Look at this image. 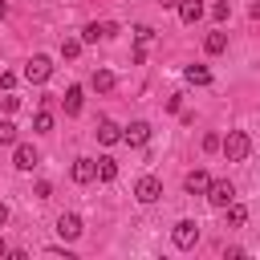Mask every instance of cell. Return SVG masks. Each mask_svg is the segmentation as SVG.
<instances>
[{
	"mask_svg": "<svg viewBox=\"0 0 260 260\" xmlns=\"http://www.w3.org/2000/svg\"><path fill=\"white\" fill-rule=\"evenodd\" d=\"M203 195H207V203H211V207H228V203L236 199V187L219 179V183H207V191H203Z\"/></svg>",
	"mask_w": 260,
	"mask_h": 260,
	"instance_id": "cell-5",
	"label": "cell"
},
{
	"mask_svg": "<svg viewBox=\"0 0 260 260\" xmlns=\"http://www.w3.org/2000/svg\"><path fill=\"white\" fill-rule=\"evenodd\" d=\"M219 150H223L228 162H244L248 150H252V138H248L244 130H228V138H219Z\"/></svg>",
	"mask_w": 260,
	"mask_h": 260,
	"instance_id": "cell-1",
	"label": "cell"
},
{
	"mask_svg": "<svg viewBox=\"0 0 260 260\" xmlns=\"http://www.w3.org/2000/svg\"><path fill=\"white\" fill-rule=\"evenodd\" d=\"M158 195H162V183H158L154 175H142V179L134 183V199H138V203H154Z\"/></svg>",
	"mask_w": 260,
	"mask_h": 260,
	"instance_id": "cell-4",
	"label": "cell"
},
{
	"mask_svg": "<svg viewBox=\"0 0 260 260\" xmlns=\"http://www.w3.org/2000/svg\"><path fill=\"white\" fill-rule=\"evenodd\" d=\"M203 49H207V53H223V49H228V32H207Z\"/></svg>",
	"mask_w": 260,
	"mask_h": 260,
	"instance_id": "cell-19",
	"label": "cell"
},
{
	"mask_svg": "<svg viewBox=\"0 0 260 260\" xmlns=\"http://www.w3.org/2000/svg\"><path fill=\"white\" fill-rule=\"evenodd\" d=\"M207 183H211V179H207V171H203V167H195V171L183 179V191H187V195H203V191H207Z\"/></svg>",
	"mask_w": 260,
	"mask_h": 260,
	"instance_id": "cell-11",
	"label": "cell"
},
{
	"mask_svg": "<svg viewBox=\"0 0 260 260\" xmlns=\"http://www.w3.org/2000/svg\"><path fill=\"white\" fill-rule=\"evenodd\" d=\"M4 256H8V244H4V240H0V260H4Z\"/></svg>",
	"mask_w": 260,
	"mask_h": 260,
	"instance_id": "cell-30",
	"label": "cell"
},
{
	"mask_svg": "<svg viewBox=\"0 0 260 260\" xmlns=\"http://www.w3.org/2000/svg\"><path fill=\"white\" fill-rule=\"evenodd\" d=\"M0 146H16V122H0Z\"/></svg>",
	"mask_w": 260,
	"mask_h": 260,
	"instance_id": "cell-20",
	"label": "cell"
},
{
	"mask_svg": "<svg viewBox=\"0 0 260 260\" xmlns=\"http://www.w3.org/2000/svg\"><path fill=\"white\" fill-rule=\"evenodd\" d=\"M134 37H138V45H146V41L154 37V28H150V24H138V28H134Z\"/></svg>",
	"mask_w": 260,
	"mask_h": 260,
	"instance_id": "cell-24",
	"label": "cell"
},
{
	"mask_svg": "<svg viewBox=\"0 0 260 260\" xmlns=\"http://www.w3.org/2000/svg\"><path fill=\"white\" fill-rule=\"evenodd\" d=\"M183 77H187V85H211V69L207 65H187Z\"/></svg>",
	"mask_w": 260,
	"mask_h": 260,
	"instance_id": "cell-15",
	"label": "cell"
},
{
	"mask_svg": "<svg viewBox=\"0 0 260 260\" xmlns=\"http://www.w3.org/2000/svg\"><path fill=\"white\" fill-rule=\"evenodd\" d=\"M195 244H199V223H195V219H179V223H175V248L187 252V248H195Z\"/></svg>",
	"mask_w": 260,
	"mask_h": 260,
	"instance_id": "cell-3",
	"label": "cell"
},
{
	"mask_svg": "<svg viewBox=\"0 0 260 260\" xmlns=\"http://www.w3.org/2000/svg\"><path fill=\"white\" fill-rule=\"evenodd\" d=\"M37 162H41V154H37L28 142H16V150H12V167H16V171H32Z\"/></svg>",
	"mask_w": 260,
	"mask_h": 260,
	"instance_id": "cell-8",
	"label": "cell"
},
{
	"mask_svg": "<svg viewBox=\"0 0 260 260\" xmlns=\"http://www.w3.org/2000/svg\"><path fill=\"white\" fill-rule=\"evenodd\" d=\"M81 232H85V228H81V215H77V211H61V215H57V236H61V240H77Z\"/></svg>",
	"mask_w": 260,
	"mask_h": 260,
	"instance_id": "cell-6",
	"label": "cell"
},
{
	"mask_svg": "<svg viewBox=\"0 0 260 260\" xmlns=\"http://www.w3.org/2000/svg\"><path fill=\"white\" fill-rule=\"evenodd\" d=\"M203 150H219V134H203Z\"/></svg>",
	"mask_w": 260,
	"mask_h": 260,
	"instance_id": "cell-26",
	"label": "cell"
},
{
	"mask_svg": "<svg viewBox=\"0 0 260 260\" xmlns=\"http://www.w3.org/2000/svg\"><path fill=\"white\" fill-rule=\"evenodd\" d=\"M49 73H53V61H49L45 53H32V57L24 61V81L41 85V81H49Z\"/></svg>",
	"mask_w": 260,
	"mask_h": 260,
	"instance_id": "cell-2",
	"label": "cell"
},
{
	"mask_svg": "<svg viewBox=\"0 0 260 260\" xmlns=\"http://www.w3.org/2000/svg\"><path fill=\"white\" fill-rule=\"evenodd\" d=\"M69 175H73V183H93V179H98V162H93V158H77Z\"/></svg>",
	"mask_w": 260,
	"mask_h": 260,
	"instance_id": "cell-10",
	"label": "cell"
},
{
	"mask_svg": "<svg viewBox=\"0 0 260 260\" xmlns=\"http://www.w3.org/2000/svg\"><path fill=\"white\" fill-rule=\"evenodd\" d=\"M211 16H215V20H228V16H232V4H228V0L211 4Z\"/></svg>",
	"mask_w": 260,
	"mask_h": 260,
	"instance_id": "cell-23",
	"label": "cell"
},
{
	"mask_svg": "<svg viewBox=\"0 0 260 260\" xmlns=\"http://www.w3.org/2000/svg\"><path fill=\"white\" fill-rule=\"evenodd\" d=\"M114 32H118V24H114V20H93V24H85V28H81V45H93V41L114 37Z\"/></svg>",
	"mask_w": 260,
	"mask_h": 260,
	"instance_id": "cell-7",
	"label": "cell"
},
{
	"mask_svg": "<svg viewBox=\"0 0 260 260\" xmlns=\"http://www.w3.org/2000/svg\"><path fill=\"white\" fill-rule=\"evenodd\" d=\"M4 223H8V207L0 203V228H4Z\"/></svg>",
	"mask_w": 260,
	"mask_h": 260,
	"instance_id": "cell-28",
	"label": "cell"
},
{
	"mask_svg": "<svg viewBox=\"0 0 260 260\" xmlns=\"http://www.w3.org/2000/svg\"><path fill=\"white\" fill-rule=\"evenodd\" d=\"M4 16H8V4H4V0H0V20H4Z\"/></svg>",
	"mask_w": 260,
	"mask_h": 260,
	"instance_id": "cell-31",
	"label": "cell"
},
{
	"mask_svg": "<svg viewBox=\"0 0 260 260\" xmlns=\"http://www.w3.org/2000/svg\"><path fill=\"white\" fill-rule=\"evenodd\" d=\"M0 106H4V114H16V110H20V98L8 93V98H0Z\"/></svg>",
	"mask_w": 260,
	"mask_h": 260,
	"instance_id": "cell-25",
	"label": "cell"
},
{
	"mask_svg": "<svg viewBox=\"0 0 260 260\" xmlns=\"http://www.w3.org/2000/svg\"><path fill=\"white\" fill-rule=\"evenodd\" d=\"M32 130H37V134H49V130H53V114H49V110H41V114L32 118Z\"/></svg>",
	"mask_w": 260,
	"mask_h": 260,
	"instance_id": "cell-21",
	"label": "cell"
},
{
	"mask_svg": "<svg viewBox=\"0 0 260 260\" xmlns=\"http://www.w3.org/2000/svg\"><path fill=\"white\" fill-rule=\"evenodd\" d=\"M98 142H102V146H114V142H122V126H114L110 118H102V122H98Z\"/></svg>",
	"mask_w": 260,
	"mask_h": 260,
	"instance_id": "cell-12",
	"label": "cell"
},
{
	"mask_svg": "<svg viewBox=\"0 0 260 260\" xmlns=\"http://www.w3.org/2000/svg\"><path fill=\"white\" fill-rule=\"evenodd\" d=\"M81 98H85V89H81V85H69V89H65L61 106H65V114H69V118H73V114H81Z\"/></svg>",
	"mask_w": 260,
	"mask_h": 260,
	"instance_id": "cell-14",
	"label": "cell"
},
{
	"mask_svg": "<svg viewBox=\"0 0 260 260\" xmlns=\"http://www.w3.org/2000/svg\"><path fill=\"white\" fill-rule=\"evenodd\" d=\"M146 138H150V122H130L122 130V142L126 146H146Z\"/></svg>",
	"mask_w": 260,
	"mask_h": 260,
	"instance_id": "cell-9",
	"label": "cell"
},
{
	"mask_svg": "<svg viewBox=\"0 0 260 260\" xmlns=\"http://www.w3.org/2000/svg\"><path fill=\"white\" fill-rule=\"evenodd\" d=\"M98 179H102V183H114V179H118V162H114V158H98Z\"/></svg>",
	"mask_w": 260,
	"mask_h": 260,
	"instance_id": "cell-18",
	"label": "cell"
},
{
	"mask_svg": "<svg viewBox=\"0 0 260 260\" xmlns=\"http://www.w3.org/2000/svg\"><path fill=\"white\" fill-rule=\"evenodd\" d=\"M89 85H93V89H98V93H110V89H114V73H110V69H98V73H93V81H89Z\"/></svg>",
	"mask_w": 260,
	"mask_h": 260,
	"instance_id": "cell-17",
	"label": "cell"
},
{
	"mask_svg": "<svg viewBox=\"0 0 260 260\" xmlns=\"http://www.w3.org/2000/svg\"><path fill=\"white\" fill-rule=\"evenodd\" d=\"M53 195V183H37V199H49Z\"/></svg>",
	"mask_w": 260,
	"mask_h": 260,
	"instance_id": "cell-27",
	"label": "cell"
},
{
	"mask_svg": "<svg viewBox=\"0 0 260 260\" xmlns=\"http://www.w3.org/2000/svg\"><path fill=\"white\" fill-rule=\"evenodd\" d=\"M223 211H228V223H232V228H244V223H248V207H244V203H236V199H232Z\"/></svg>",
	"mask_w": 260,
	"mask_h": 260,
	"instance_id": "cell-16",
	"label": "cell"
},
{
	"mask_svg": "<svg viewBox=\"0 0 260 260\" xmlns=\"http://www.w3.org/2000/svg\"><path fill=\"white\" fill-rule=\"evenodd\" d=\"M203 12H207L203 0H179V20H183V24H195Z\"/></svg>",
	"mask_w": 260,
	"mask_h": 260,
	"instance_id": "cell-13",
	"label": "cell"
},
{
	"mask_svg": "<svg viewBox=\"0 0 260 260\" xmlns=\"http://www.w3.org/2000/svg\"><path fill=\"white\" fill-rule=\"evenodd\" d=\"M77 53H81V41H77V37H65V41H61V57H69V61H73Z\"/></svg>",
	"mask_w": 260,
	"mask_h": 260,
	"instance_id": "cell-22",
	"label": "cell"
},
{
	"mask_svg": "<svg viewBox=\"0 0 260 260\" xmlns=\"http://www.w3.org/2000/svg\"><path fill=\"white\" fill-rule=\"evenodd\" d=\"M158 4H162V8H179V0H158Z\"/></svg>",
	"mask_w": 260,
	"mask_h": 260,
	"instance_id": "cell-29",
	"label": "cell"
}]
</instances>
